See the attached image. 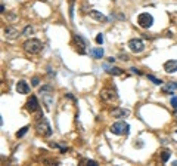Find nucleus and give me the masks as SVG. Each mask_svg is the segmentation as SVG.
<instances>
[{
    "label": "nucleus",
    "instance_id": "6e6552de",
    "mask_svg": "<svg viewBox=\"0 0 177 166\" xmlns=\"http://www.w3.org/2000/svg\"><path fill=\"white\" fill-rule=\"evenodd\" d=\"M25 110L30 111V113H34V111H37L39 110V101H37V98L31 95V97L28 98L27 104H25Z\"/></svg>",
    "mask_w": 177,
    "mask_h": 166
},
{
    "label": "nucleus",
    "instance_id": "ddd939ff",
    "mask_svg": "<svg viewBox=\"0 0 177 166\" xmlns=\"http://www.w3.org/2000/svg\"><path fill=\"white\" fill-rule=\"evenodd\" d=\"M177 89V83L176 82H170V83H167V85L162 86V93H165V95H168V93H173V92Z\"/></svg>",
    "mask_w": 177,
    "mask_h": 166
},
{
    "label": "nucleus",
    "instance_id": "a211bd4d",
    "mask_svg": "<svg viewBox=\"0 0 177 166\" xmlns=\"http://www.w3.org/2000/svg\"><path fill=\"white\" fill-rule=\"evenodd\" d=\"M146 77H148V80H151V82H152V83H154V85H162V80H161V79H156L155 76H152V74H148V76H146Z\"/></svg>",
    "mask_w": 177,
    "mask_h": 166
},
{
    "label": "nucleus",
    "instance_id": "f03ea898",
    "mask_svg": "<svg viewBox=\"0 0 177 166\" xmlns=\"http://www.w3.org/2000/svg\"><path fill=\"white\" fill-rule=\"evenodd\" d=\"M36 129H37V133H39V135H43V137H50V135H52V128H50L47 119L43 117V116L39 117L37 125H36Z\"/></svg>",
    "mask_w": 177,
    "mask_h": 166
},
{
    "label": "nucleus",
    "instance_id": "4468645a",
    "mask_svg": "<svg viewBox=\"0 0 177 166\" xmlns=\"http://www.w3.org/2000/svg\"><path fill=\"white\" fill-rule=\"evenodd\" d=\"M130 114V111H128L127 108H115V110H112V116L114 117H127V116Z\"/></svg>",
    "mask_w": 177,
    "mask_h": 166
},
{
    "label": "nucleus",
    "instance_id": "f8f14e48",
    "mask_svg": "<svg viewBox=\"0 0 177 166\" xmlns=\"http://www.w3.org/2000/svg\"><path fill=\"white\" fill-rule=\"evenodd\" d=\"M88 15H90V18H93V19H96V21H102V23H106V21H108V18L99 11H90L88 12Z\"/></svg>",
    "mask_w": 177,
    "mask_h": 166
},
{
    "label": "nucleus",
    "instance_id": "6ab92c4d",
    "mask_svg": "<svg viewBox=\"0 0 177 166\" xmlns=\"http://www.w3.org/2000/svg\"><path fill=\"white\" fill-rule=\"evenodd\" d=\"M28 129H30L28 126H24V128H21V129L17 132V138H22V137H24V135H25V133L28 132Z\"/></svg>",
    "mask_w": 177,
    "mask_h": 166
},
{
    "label": "nucleus",
    "instance_id": "aec40b11",
    "mask_svg": "<svg viewBox=\"0 0 177 166\" xmlns=\"http://www.w3.org/2000/svg\"><path fill=\"white\" fill-rule=\"evenodd\" d=\"M22 34H24V36H30V34H33V27H30V25H27V27L24 28V31H22Z\"/></svg>",
    "mask_w": 177,
    "mask_h": 166
},
{
    "label": "nucleus",
    "instance_id": "b1692460",
    "mask_svg": "<svg viewBox=\"0 0 177 166\" xmlns=\"http://www.w3.org/2000/svg\"><path fill=\"white\" fill-rule=\"evenodd\" d=\"M171 105L174 108H177V97H171Z\"/></svg>",
    "mask_w": 177,
    "mask_h": 166
},
{
    "label": "nucleus",
    "instance_id": "5701e85b",
    "mask_svg": "<svg viewBox=\"0 0 177 166\" xmlns=\"http://www.w3.org/2000/svg\"><path fill=\"white\" fill-rule=\"evenodd\" d=\"M39 83H40V79L36 76V77H33V80H31V85L33 86H39Z\"/></svg>",
    "mask_w": 177,
    "mask_h": 166
},
{
    "label": "nucleus",
    "instance_id": "0eeeda50",
    "mask_svg": "<svg viewBox=\"0 0 177 166\" xmlns=\"http://www.w3.org/2000/svg\"><path fill=\"white\" fill-rule=\"evenodd\" d=\"M74 43L78 48V53H86V48H87V40L83 36L74 34Z\"/></svg>",
    "mask_w": 177,
    "mask_h": 166
},
{
    "label": "nucleus",
    "instance_id": "1a4fd4ad",
    "mask_svg": "<svg viewBox=\"0 0 177 166\" xmlns=\"http://www.w3.org/2000/svg\"><path fill=\"white\" fill-rule=\"evenodd\" d=\"M5 36L7 39H18V36H21V31H19L17 27H6Z\"/></svg>",
    "mask_w": 177,
    "mask_h": 166
},
{
    "label": "nucleus",
    "instance_id": "4be33fe9",
    "mask_svg": "<svg viewBox=\"0 0 177 166\" xmlns=\"http://www.w3.org/2000/svg\"><path fill=\"white\" fill-rule=\"evenodd\" d=\"M96 43H98V45H102V43H103V34L96 36Z\"/></svg>",
    "mask_w": 177,
    "mask_h": 166
},
{
    "label": "nucleus",
    "instance_id": "dca6fc26",
    "mask_svg": "<svg viewBox=\"0 0 177 166\" xmlns=\"http://www.w3.org/2000/svg\"><path fill=\"white\" fill-rule=\"evenodd\" d=\"M106 73L112 76H121L122 74V70L120 67H108L106 65Z\"/></svg>",
    "mask_w": 177,
    "mask_h": 166
},
{
    "label": "nucleus",
    "instance_id": "412c9836",
    "mask_svg": "<svg viewBox=\"0 0 177 166\" xmlns=\"http://www.w3.org/2000/svg\"><path fill=\"white\" fill-rule=\"evenodd\" d=\"M44 92H53V88L52 86H43L40 89V93H44Z\"/></svg>",
    "mask_w": 177,
    "mask_h": 166
},
{
    "label": "nucleus",
    "instance_id": "9b49d317",
    "mask_svg": "<svg viewBox=\"0 0 177 166\" xmlns=\"http://www.w3.org/2000/svg\"><path fill=\"white\" fill-rule=\"evenodd\" d=\"M17 91H18V93H28L30 92V86H28V83L25 80H19L17 83Z\"/></svg>",
    "mask_w": 177,
    "mask_h": 166
},
{
    "label": "nucleus",
    "instance_id": "9d476101",
    "mask_svg": "<svg viewBox=\"0 0 177 166\" xmlns=\"http://www.w3.org/2000/svg\"><path fill=\"white\" fill-rule=\"evenodd\" d=\"M164 70H165V73H176L177 71V59H168V61H165Z\"/></svg>",
    "mask_w": 177,
    "mask_h": 166
},
{
    "label": "nucleus",
    "instance_id": "cd10ccee",
    "mask_svg": "<svg viewBox=\"0 0 177 166\" xmlns=\"http://www.w3.org/2000/svg\"><path fill=\"white\" fill-rule=\"evenodd\" d=\"M176 116H177V108H176ZM176 132H177V129H176Z\"/></svg>",
    "mask_w": 177,
    "mask_h": 166
},
{
    "label": "nucleus",
    "instance_id": "f3484780",
    "mask_svg": "<svg viewBox=\"0 0 177 166\" xmlns=\"http://www.w3.org/2000/svg\"><path fill=\"white\" fill-rule=\"evenodd\" d=\"M170 156H171V151H170V150H164V151H162V156H161V159H162L164 163H167L168 159H170Z\"/></svg>",
    "mask_w": 177,
    "mask_h": 166
},
{
    "label": "nucleus",
    "instance_id": "f257e3e1",
    "mask_svg": "<svg viewBox=\"0 0 177 166\" xmlns=\"http://www.w3.org/2000/svg\"><path fill=\"white\" fill-rule=\"evenodd\" d=\"M22 48H24V51L27 52V53H30V55H36V53L41 52V49H43V43H41L39 39H28V40L24 42Z\"/></svg>",
    "mask_w": 177,
    "mask_h": 166
},
{
    "label": "nucleus",
    "instance_id": "20e7f679",
    "mask_svg": "<svg viewBox=\"0 0 177 166\" xmlns=\"http://www.w3.org/2000/svg\"><path fill=\"white\" fill-rule=\"evenodd\" d=\"M100 99L105 101V103H115L117 99H118L117 91L114 88H103L102 92H100Z\"/></svg>",
    "mask_w": 177,
    "mask_h": 166
},
{
    "label": "nucleus",
    "instance_id": "423d86ee",
    "mask_svg": "<svg viewBox=\"0 0 177 166\" xmlns=\"http://www.w3.org/2000/svg\"><path fill=\"white\" fill-rule=\"evenodd\" d=\"M127 46L133 53H140V52L145 51V43L142 39H132V40L127 43Z\"/></svg>",
    "mask_w": 177,
    "mask_h": 166
},
{
    "label": "nucleus",
    "instance_id": "7ed1b4c3",
    "mask_svg": "<svg viewBox=\"0 0 177 166\" xmlns=\"http://www.w3.org/2000/svg\"><path fill=\"white\" fill-rule=\"evenodd\" d=\"M111 133H114V135H127L128 132H130V126H128V123H126V122H115L114 125L109 128Z\"/></svg>",
    "mask_w": 177,
    "mask_h": 166
},
{
    "label": "nucleus",
    "instance_id": "2eb2a0df",
    "mask_svg": "<svg viewBox=\"0 0 177 166\" xmlns=\"http://www.w3.org/2000/svg\"><path fill=\"white\" fill-rule=\"evenodd\" d=\"M88 53H90L93 58H96V59H100V58L103 57V49H102L100 46L99 48H93V49L88 51Z\"/></svg>",
    "mask_w": 177,
    "mask_h": 166
},
{
    "label": "nucleus",
    "instance_id": "39448f33",
    "mask_svg": "<svg viewBox=\"0 0 177 166\" xmlns=\"http://www.w3.org/2000/svg\"><path fill=\"white\" fill-rule=\"evenodd\" d=\"M137 24L142 28H151L152 24H154V17L151 13H148V12H143V13H140L137 17Z\"/></svg>",
    "mask_w": 177,
    "mask_h": 166
},
{
    "label": "nucleus",
    "instance_id": "a878e982",
    "mask_svg": "<svg viewBox=\"0 0 177 166\" xmlns=\"http://www.w3.org/2000/svg\"><path fill=\"white\" fill-rule=\"evenodd\" d=\"M120 58H121L122 61H127V59H128V57L126 55V53H121V55H120Z\"/></svg>",
    "mask_w": 177,
    "mask_h": 166
},
{
    "label": "nucleus",
    "instance_id": "393cba45",
    "mask_svg": "<svg viewBox=\"0 0 177 166\" xmlns=\"http://www.w3.org/2000/svg\"><path fill=\"white\" fill-rule=\"evenodd\" d=\"M130 70H132V73H136V74H140V70H137V68H136V67H132V68H130Z\"/></svg>",
    "mask_w": 177,
    "mask_h": 166
},
{
    "label": "nucleus",
    "instance_id": "bb28decb",
    "mask_svg": "<svg viewBox=\"0 0 177 166\" xmlns=\"http://www.w3.org/2000/svg\"><path fill=\"white\" fill-rule=\"evenodd\" d=\"M87 165H90V166H96L98 163H96L94 160H88V162H87Z\"/></svg>",
    "mask_w": 177,
    "mask_h": 166
}]
</instances>
